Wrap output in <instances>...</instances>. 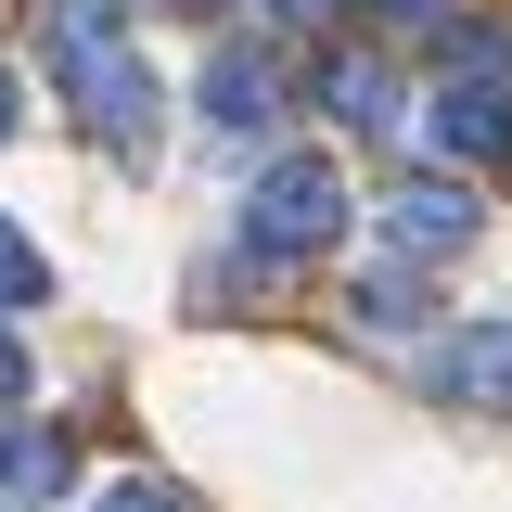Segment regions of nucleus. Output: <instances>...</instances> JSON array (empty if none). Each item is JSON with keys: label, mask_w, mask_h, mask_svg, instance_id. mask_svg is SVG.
I'll return each mask as SVG.
<instances>
[{"label": "nucleus", "mask_w": 512, "mask_h": 512, "mask_svg": "<svg viewBox=\"0 0 512 512\" xmlns=\"http://www.w3.org/2000/svg\"><path fill=\"white\" fill-rule=\"evenodd\" d=\"M423 141H436V154H512V90H500V64L448 77L436 103H423Z\"/></svg>", "instance_id": "nucleus-4"}, {"label": "nucleus", "mask_w": 512, "mask_h": 512, "mask_svg": "<svg viewBox=\"0 0 512 512\" xmlns=\"http://www.w3.org/2000/svg\"><path fill=\"white\" fill-rule=\"evenodd\" d=\"M384 244L410 256V269H448V256L474 244V192L461 180H410L397 205H384Z\"/></svg>", "instance_id": "nucleus-3"}, {"label": "nucleus", "mask_w": 512, "mask_h": 512, "mask_svg": "<svg viewBox=\"0 0 512 512\" xmlns=\"http://www.w3.org/2000/svg\"><path fill=\"white\" fill-rule=\"evenodd\" d=\"M39 295H52V256H39L13 218H0V308H39Z\"/></svg>", "instance_id": "nucleus-9"}, {"label": "nucleus", "mask_w": 512, "mask_h": 512, "mask_svg": "<svg viewBox=\"0 0 512 512\" xmlns=\"http://www.w3.org/2000/svg\"><path fill=\"white\" fill-rule=\"evenodd\" d=\"M0 397H26V333H0Z\"/></svg>", "instance_id": "nucleus-11"}, {"label": "nucleus", "mask_w": 512, "mask_h": 512, "mask_svg": "<svg viewBox=\"0 0 512 512\" xmlns=\"http://www.w3.org/2000/svg\"><path fill=\"white\" fill-rule=\"evenodd\" d=\"M64 474H77V448H64V436H39V423H0V512L64 500Z\"/></svg>", "instance_id": "nucleus-7"}, {"label": "nucleus", "mask_w": 512, "mask_h": 512, "mask_svg": "<svg viewBox=\"0 0 512 512\" xmlns=\"http://www.w3.org/2000/svg\"><path fill=\"white\" fill-rule=\"evenodd\" d=\"M13 116H26V90H13V64H0V141H13Z\"/></svg>", "instance_id": "nucleus-12"}, {"label": "nucleus", "mask_w": 512, "mask_h": 512, "mask_svg": "<svg viewBox=\"0 0 512 512\" xmlns=\"http://www.w3.org/2000/svg\"><path fill=\"white\" fill-rule=\"evenodd\" d=\"M333 231H346V180H333L320 154H282V167L244 192V244L256 256H320Z\"/></svg>", "instance_id": "nucleus-2"}, {"label": "nucleus", "mask_w": 512, "mask_h": 512, "mask_svg": "<svg viewBox=\"0 0 512 512\" xmlns=\"http://www.w3.org/2000/svg\"><path fill=\"white\" fill-rule=\"evenodd\" d=\"M320 103H333L346 128H384V116H397V77H384L372 52H333V64H320Z\"/></svg>", "instance_id": "nucleus-8"}, {"label": "nucleus", "mask_w": 512, "mask_h": 512, "mask_svg": "<svg viewBox=\"0 0 512 512\" xmlns=\"http://www.w3.org/2000/svg\"><path fill=\"white\" fill-rule=\"evenodd\" d=\"M269 116H282V64H269V52L205 64V128H218V141H256Z\"/></svg>", "instance_id": "nucleus-6"}, {"label": "nucleus", "mask_w": 512, "mask_h": 512, "mask_svg": "<svg viewBox=\"0 0 512 512\" xmlns=\"http://www.w3.org/2000/svg\"><path fill=\"white\" fill-rule=\"evenodd\" d=\"M90 512H180V487H103Z\"/></svg>", "instance_id": "nucleus-10"}, {"label": "nucleus", "mask_w": 512, "mask_h": 512, "mask_svg": "<svg viewBox=\"0 0 512 512\" xmlns=\"http://www.w3.org/2000/svg\"><path fill=\"white\" fill-rule=\"evenodd\" d=\"M39 39H52V77H64V103H77V128L116 141V154H141L154 77H141V52H128V13H116V0H52Z\"/></svg>", "instance_id": "nucleus-1"}, {"label": "nucleus", "mask_w": 512, "mask_h": 512, "mask_svg": "<svg viewBox=\"0 0 512 512\" xmlns=\"http://www.w3.org/2000/svg\"><path fill=\"white\" fill-rule=\"evenodd\" d=\"M436 397H461V410H500L512 423V320H461V333H448L436 346Z\"/></svg>", "instance_id": "nucleus-5"}]
</instances>
